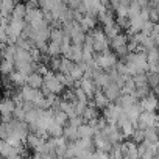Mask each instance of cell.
Instances as JSON below:
<instances>
[{"instance_id":"obj_34","label":"cell","mask_w":159,"mask_h":159,"mask_svg":"<svg viewBox=\"0 0 159 159\" xmlns=\"http://www.w3.org/2000/svg\"><path fill=\"white\" fill-rule=\"evenodd\" d=\"M116 22H117V25L122 28V30H125V31H128L129 30V25H131V20H129V17H116Z\"/></svg>"},{"instance_id":"obj_26","label":"cell","mask_w":159,"mask_h":159,"mask_svg":"<svg viewBox=\"0 0 159 159\" xmlns=\"http://www.w3.org/2000/svg\"><path fill=\"white\" fill-rule=\"evenodd\" d=\"M136 89H137V86H136V83H134V78H133V76L126 78L125 84L122 86V92H123V94H133Z\"/></svg>"},{"instance_id":"obj_4","label":"cell","mask_w":159,"mask_h":159,"mask_svg":"<svg viewBox=\"0 0 159 159\" xmlns=\"http://www.w3.org/2000/svg\"><path fill=\"white\" fill-rule=\"evenodd\" d=\"M159 117L156 116V112H151V111H142V114L139 116V120H137V125L139 128L145 129L148 126H156Z\"/></svg>"},{"instance_id":"obj_25","label":"cell","mask_w":159,"mask_h":159,"mask_svg":"<svg viewBox=\"0 0 159 159\" xmlns=\"http://www.w3.org/2000/svg\"><path fill=\"white\" fill-rule=\"evenodd\" d=\"M133 78H134V83H136V86H137V88L150 86V84H148V75H147V72H140V73L134 75Z\"/></svg>"},{"instance_id":"obj_31","label":"cell","mask_w":159,"mask_h":159,"mask_svg":"<svg viewBox=\"0 0 159 159\" xmlns=\"http://www.w3.org/2000/svg\"><path fill=\"white\" fill-rule=\"evenodd\" d=\"M147 58H148V64L159 62V48H157V47L148 48V50H147Z\"/></svg>"},{"instance_id":"obj_14","label":"cell","mask_w":159,"mask_h":159,"mask_svg":"<svg viewBox=\"0 0 159 159\" xmlns=\"http://www.w3.org/2000/svg\"><path fill=\"white\" fill-rule=\"evenodd\" d=\"M16 3H17L16 0H2V5H0V10H2V17H11Z\"/></svg>"},{"instance_id":"obj_16","label":"cell","mask_w":159,"mask_h":159,"mask_svg":"<svg viewBox=\"0 0 159 159\" xmlns=\"http://www.w3.org/2000/svg\"><path fill=\"white\" fill-rule=\"evenodd\" d=\"M27 16V3H22V2H17L14 10H13V14H11V19H25Z\"/></svg>"},{"instance_id":"obj_7","label":"cell","mask_w":159,"mask_h":159,"mask_svg":"<svg viewBox=\"0 0 159 159\" xmlns=\"http://www.w3.org/2000/svg\"><path fill=\"white\" fill-rule=\"evenodd\" d=\"M103 92L106 94V97L109 98V102H117L119 97L123 94V92H122V86H120L119 83H116V81L108 83V84L103 88Z\"/></svg>"},{"instance_id":"obj_24","label":"cell","mask_w":159,"mask_h":159,"mask_svg":"<svg viewBox=\"0 0 159 159\" xmlns=\"http://www.w3.org/2000/svg\"><path fill=\"white\" fill-rule=\"evenodd\" d=\"M84 67L81 66V64H80V62H75L73 64V67H72V70H70V75L76 80V81H80V80H81L83 76H84Z\"/></svg>"},{"instance_id":"obj_9","label":"cell","mask_w":159,"mask_h":159,"mask_svg":"<svg viewBox=\"0 0 159 159\" xmlns=\"http://www.w3.org/2000/svg\"><path fill=\"white\" fill-rule=\"evenodd\" d=\"M27 84H30L31 88H36V89H41L44 86V75L38 70L31 72L28 75V80H27Z\"/></svg>"},{"instance_id":"obj_17","label":"cell","mask_w":159,"mask_h":159,"mask_svg":"<svg viewBox=\"0 0 159 159\" xmlns=\"http://www.w3.org/2000/svg\"><path fill=\"white\" fill-rule=\"evenodd\" d=\"M97 117H98V108L94 105V102H89V105H88V108L83 114V119H84V122H91Z\"/></svg>"},{"instance_id":"obj_27","label":"cell","mask_w":159,"mask_h":159,"mask_svg":"<svg viewBox=\"0 0 159 159\" xmlns=\"http://www.w3.org/2000/svg\"><path fill=\"white\" fill-rule=\"evenodd\" d=\"M48 55H50V56H59V55H62L61 42L50 41V42H48Z\"/></svg>"},{"instance_id":"obj_40","label":"cell","mask_w":159,"mask_h":159,"mask_svg":"<svg viewBox=\"0 0 159 159\" xmlns=\"http://www.w3.org/2000/svg\"><path fill=\"white\" fill-rule=\"evenodd\" d=\"M156 157H159V148H157V153H156Z\"/></svg>"},{"instance_id":"obj_38","label":"cell","mask_w":159,"mask_h":159,"mask_svg":"<svg viewBox=\"0 0 159 159\" xmlns=\"http://www.w3.org/2000/svg\"><path fill=\"white\" fill-rule=\"evenodd\" d=\"M151 38H153V41H154V44H156V45L159 47V31H156V30H154V31L151 33Z\"/></svg>"},{"instance_id":"obj_20","label":"cell","mask_w":159,"mask_h":159,"mask_svg":"<svg viewBox=\"0 0 159 159\" xmlns=\"http://www.w3.org/2000/svg\"><path fill=\"white\" fill-rule=\"evenodd\" d=\"M64 136L67 137L69 142L72 140H78L80 139V133H78V126H73V125H66L64 126Z\"/></svg>"},{"instance_id":"obj_21","label":"cell","mask_w":159,"mask_h":159,"mask_svg":"<svg viewBox=\"0 0 159 159\" xmlns=\"http://www.w3.org/2000/svg\"><path fill=\"white\" fill-rule=\"evenodd\" d=\"M78 133H80V137H94L95 129L89 122H84L81 126H78Z\"/></svg>"},{"instance_id":"obj_11","label":"cell","mask_w":159,"mask_h":159,"mask_svg":"<svg viewBox=\"0 0 159 159\" xmlns=\"http://www.w3.org/2000/svg\"><path fill=\"white\" fill-rule=\"evenodd\" d=\"M97 24H98V19H97L95 16H92V14H86L81 20H80V25H81V28H83L84 31L94 30V28L97 27Z\"/></svg>"},{"instance_id":"obj_42","label":"cell","mask_w":159,"mask_h":159,"mask_svg":"<svg viewBox=\"0 0 159 159\" xmlns=\"http://www.w3.org/2000/svg\"><path fill=\"white\" fill-rule=\"evenodd\" d=\"M157 48H159V47H157Z\"/></svg>"},{"instance_id":"obj_1","label":"cell","mask_w":159,"mask_h":159,"mask_svg":"<svg viewBox=\"0 0 159 159\" xmlns=\"http://www.w3.org/2000/svg\"><path fill=\"white\" fill-rule=\"evenodd\" d=\"M44 95H48V94H58L61 95L64 91H66V86L62 84V81L58 78L56 72L50 70L44 75V86L41 88Z\"/></svg>"},{"instance_id":"obj_35","label":"cell","mask_w":159,"mask_h":159,"mask_svg":"<svg viewBox=\"0 0 159 159\" xmlns=\"http://www.w3.org/2000/svg\"><path fill=\"white\" fill-rule=\"evenodd\" d=\"M116 16H119V17H129L128 14H129V7L128 5H119L116 10Z\"/></svg>"},{"instance_id":"obj_19","label":"cell","mask_w":159,"mask_h":159,"mask_svg":"<svg viewBox=\"0 0 159 159\" xmlns=\"http://www.w3.org/2000/svg\"><path fill=\"white\" fill-rule=\"evenodd\" d=\"M142 106H140V103L137 102V103H134L131 108H128L126 109V114H128V117H129V120L131 122H137L139 120V116L142 114Z\"/></svg>"},{"instance_id":"obj_5","label":"cell","mask_w":159,"mask_h":159,"mask_svg":"<svg viewBox=\"0 0 159 159\" xmlns=\"http://www.w3.org/2000/svg\"><path fill=\"white\" fill-rule=\"evenodd\" d=\"M78 86L86 92V95H88L91 100L94 98L95 92L98 91V86H97V83L94 81V78H88V76H83L81 80H80V81H78Z\"/></svg>"},{"instance_id":"obj_13","label":"cell","mask_w":159,"mask_h":159,"mask_svg":"<svg viewBox=\"0 0 159 159\" xmlns=\"http://www.w3.org/2000/svg\"><path fill=\"white\" fill-rule=\"evenodd\" d=\"M67 58H70L73 62H80V61H83V45L72 44V48H70V53L67 55Z\"/></svg>"},{"instance_id":"obj_30","label":"cell","mask_w":159,"mask_h":159,"mask_svg":"<svg viewBox=\"0 0 159 159\" xmlns=\"http://www.w3.org/2000/svg\"><path fill=\"white\" fill-rule=\"evenodd\" d=\"M16 70V62L14 61H10V59H3L2 62V72L3 75H10Z\"/></svg>"},{"instance_id":"obj_37","label":"cell","mask_w":159,"mask_h":159,"mask_svg":"<svg viewBox=\"0 0 159 159\" xmlns=\"http://www.w3.org/2000/svg\"><path fill=\"white\" fill-rule=\"evenodd\" d=\"M66 3L69 5V8H72V10H76V8H80V5L83 3V0H67Z\"/></svg>"},{"instance_id":"obj_28","label":"cell","mask_w":159,"mask_h":159,"mask_svg":"<svg viewBox=\"0 0 159 159\" xmlns=\"http://www.w3.org/2000/svg\"><path fill=\"white\" fill-rule=\"evenodd\" d=\"M73 64H75V62H73L70 58H67V56H62V58H61V67H59V72L70 73V70H72Z\"/></svg>"},{"instance_id":"obj_22","label":"cell","mask_w":159,"mask_h":159,"mask_svg":"<svg viewBox=\"0 0 159 159\" xmlns=\"http://www.w3.org/2000/svg\"><path fill=\"white\" fill-rule=\"evenodd\" d=\"M143 131H145V140L157 143V140H159V129L156 126H148Z\"/></svg>"},{"instance_id":"obj_23","label":"cell","mask_w":159,"mask_h":159,"mask_svg":"<svg viewBox=\"0 0 159 159\" xmlns=\"http://www.w3.org/2000/svg\"><path fill=\"white\" fill-rule=\"evenodd\" d=\"M128 44V33H119L116 38L111 39V48H117V47H122V45H126Z\"/></svg>"},{"instance_id":"obj_32","label":"cell","mask_w":159,"mask_h":159,"mask_svg":"<svg viewBox=\"0 0 159 159\" xmlns=\"http://www.w3.org/2000/svg\"><path fill=\"white\" fill-rule=\"evenodd\" d=\"M147 75H148V84H150V88L151 89L156 88L159 84V72H147Z\"/></svg>"},{"instance_id":"obj_8","label":"cell","mask_w":159,"mask_h":159,"mask_svg":"<svg viewBox=\"0 0 159 159\" xmlns=\"http://www.w3.org/2000/svg\"><path fill=\"white\" fill-rule=\"evenodd\" d=\"M16 102L13 100V97L5 95V98L2 100V105H0V111H2V116H13L14 109H16Z\"/></svg>"},{"instance_id":"obj_41","label":"cell","mask_w":159,"mask_h":159,"mask_svg":"<svg viewBox=\"0 0 159 159\" xmlns=\"http://www.w3.org/2000/svg\"><path fill=\"white\" fill-rule=\"evenodd\" d=\"M19 2H27V0H19Z\"/></svg>"},{"instance_id":"obj_29","label":"cell","mask_w":159,"mask_h":159,"mask_svg":"<svg viewBox=\"0 0 159 159\" xmlns=\"http://www.w3.org/2000/svg\"><path fill=\"white\" fill-rule=\"evenodd\" d=\"M64 30L62 28H52L50 31V41H55V42H62L64 39Z\"/></svg>"},{"instance_id":"obj_15","label":"cell","mask_w":159,"mask_h":159,"mask_svg":"<svg viewBox=\"0 0 159 159\" xmlns=\"http://www.w3.org/2000/svg\"><path fill=\"white\" fill-rule=\"evenodd\" d=\"M116 103H117V105H120V106L126 111V109H128V108H131L134 103H137V100H136L131 94H122Z\"/></svg>"},{"instance_id":"obj_3","label":"cell","mask_w":159,"mask_h":159,"mask_svg":"<svg viewBox=\"0 0 159 159\" xmlns=\"http://www.w3.org/2000/svg\"><path fill=\"white\" fill-rule=\"evenodd\" d=\"M139 103H140V106H142L143 111L156 112V111L159 109V97H157L156 94H153V91H151L148 95H145L143 98H140Z\"/></svg>"},{"instance_id":"obj_2","label":"cell","mask_w":159,"mask_h":159,"mask_svg":"<svg viewBox=\"0 0 159 159\" xmlns=\"http://www.w3.org/2000/svg\"><path fill=\"white\" fill-rule=\"evenodd\" d=\"M117 58H119L117 53H116V52H111V50H106V52H102V53L95 52V61H97V64H98L102 69H105V70L114 69V67L117 66V62H119Z\"/></svg>"},{"instance_id":"obj_18","label":"cell","mask_w":159,"mask_h":159,"mask_svg":"<svg viewBox=\"0 0 159 159\" xmlns=\"http://www.w3.org/2000/svg\"><path fill=\"white\" fill-rule=\"evenodd\" d=\"M103 30H105V34L109 38V41H111L112 38H116L119 33H122V28L117 25V22H112V24L103 25Z\"/></svg>"},{"instance_id":"obj_12","label":"cell","mask_w":159,"mask_h":159,"mask_svg":"<svg viewBox=\"0 0 159 159\" xmlns=\"http://www.w3.org/2000/svg\"><path fill=\"white\" fill-rule=\"evenodd\" d=\"M10 78H11V81H13V84H14V86L22 88L24 84H27L28 75H25L24 72H20V70H17V69H16L13 73H10Z\"/></svg>"},{"instance_id":"obj_6","label":"cell","mask_w":159,"mask_h":159,"mask_svg":"<svg viewBox=\"0 0 159 159\" xmlns=\"http://www.w3.org/2000/svg\"><path fill=\"white\" fill-rule=\"evenodd\" d=\"M122 112H123V108H122L120 105H117L116 102H111V103L103 109V116L108 119L109 123L117 122V119H119V116H120Z\"/></svg>"},{"instance_id":"obj_10","label":"cell","mask_w":159,"mask_h":159,"mask_svg":"<svg viewBox=\"0 0 159 159\" xmlns=\"http://www.w3.org/2000/svg\"><path fill=\"white\" fill-rule=\"evenodd\" d=\"M92 102H94V105H95L98 109H105V108L111 103V102H109V98L106 97V94L103 92V89H98V91L95 92V95H94Z\"/></svg>"},{"instance_id":"obj_36","label":"cell","mask_w":159,"mask_h":159,"mask_svg":"<svg viewBox=\"0 0 159 159\" xmlns=\"http://www.w3.org/2000/svg\"><path fill=\"white\" fill-rule=\"evenodd\" d=\"M142 31L145 34H151L154 31V22L153 20H145L143 22V27H142Z\"/></svg>"},{"instance_id":"obj_39","label":"cell","mask_w":159,"mask_h":159,"mask_svg":"<svg viewBox=\"0 0 159 159\" xmlns=\"http://www.w3.org/2000/svg\"><path fill=\"white\" fill-rule=\"evenodd\" d=\"M150 2H151V5H157V3H159V0H150Z\"/></svg>"},{"instance_id":"obj_33","label":"cell","mask_w":159,"mask_h":159,"mask_svg":"<svg viewBox=\"0 0 159 159\" xmlns=\"http://www.w3.org/2000/svg\"><path fill=\"white\" fill-rule=\"evenodd\" d=\"M131 140H134L136 143L143 142V140H145V131H143L142 128H136V131H134L133 136H131Z\"/></svg>"}]
</instances>
